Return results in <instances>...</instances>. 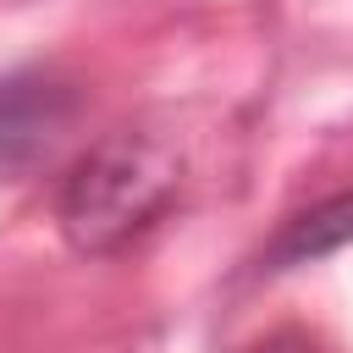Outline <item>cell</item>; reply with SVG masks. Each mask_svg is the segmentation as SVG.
I'll return each mask as SVG.
<instances>
[{"mask_svg":"<svg viewBox=\"0 0 353 353\" xmlns=\"http://www.w3.org/2000/svg\"><path fill=\"white\" fill-rule=\"evenodd\" d=\"M243 353H320V342H314V336H303V331H270V336L248 342Z\"/></svg>","mask_w":353,"mask_h":353,"instance_id":"4","label":"cell"},{"mask_svg":"<svg viewBox=\"0 0 353 353\" xmlns=\"http://www.w3.org/2000/svg\"><path fill=\"white\" fill-rule=\"evenodd\" d=\"M176 193V149L149 132H110L61 188V232L77 254H116Z\"/></svg>","mask_w":353,"mask_h":353,"instance_id":"1","label":"cell"},{"mask_svg":"<svg viewBox=\"0 0 353 353\" xmlns=\"http://www.w3.org/2000/svg\"><path fill=\"white\" fill-rule=\"evenodd\" d=\"M342 243H353V193H336V199L303 210L298 221H287V232L270 243V265H298V259L331 254Z\"/></svg>","mask_w":353,"mask_h":353,"instance_id":"3","label":"cell"},{"mask_svg":"<svg viewBox=\"0 0 353 353\" xmlns=\"http://www.w3.org/2000/svg\"><path fill=\"white\" fill-rule=\"evenodd\" d=\"M77 94L44 72H11L0 77V165L28 171L39 165L72 127Z\"/></svg>","mask_w":353,"mask_h":353,"instance_id":"2","label":"cell"}]
</instances>
